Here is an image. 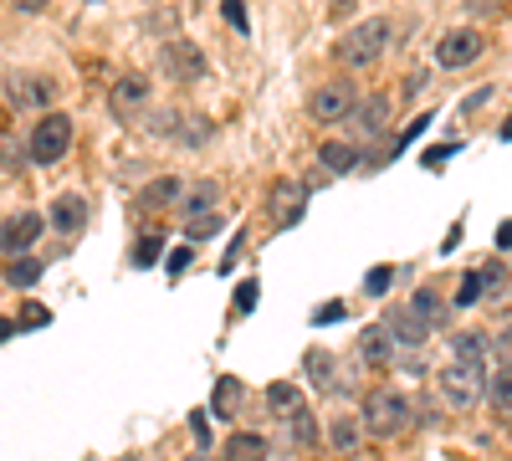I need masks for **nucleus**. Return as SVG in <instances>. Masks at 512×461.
<instances>
[{
  "instance_id": "obj_1",
  "label": "nucleus",
  "mask_w": 512,
  "mask_h": 461,
  "mask_svg": "<svg viewBox=\"0 0 512 461\" xmlns=\"http://www.w3.org/2000/svg\"><path fill=\"white\" fill-rule=\"evenodd\" d=\"M384 47H390V21L369 16V21L349 26V36L338 41V62H344V67H369V62L384 57Z\"/></svg>"
},
{
  "instance_id": "obj_2",
  "label": "nucleus",
  "mask_w": 512,
  "mask_h": 461,
  "mask_svg": "<svg viewBox=\"0 0 512 461\" xmlns=\"http://www.w3.org/2000/svg\"><path fill=\"white\" fill-rule=\"evenodd\" d=\"M364 426L369 436H405L410 431V400L400 390H369L364 395Z\"/></svg>"
},
{
  "instance_id": "obj_3",
  "label": "nucleus",
  "mask_w": 512,
  "mask_h": 461,
  "mask_svg": "<svg viewBox=\"0 0 512 461\" xmlns=\"http://www.w3.org/2000/svg\"><path fill=\"white\" fill-rule=\"evenodd\" d=\"M441 395H446V405H451V410H472V405L487 395L482 369H477V364H461V359H451V364L441 369Z\"/></svg>"
},
{
  "instance_id": "obj_4",
  "label": "nucleus",
  "mask_w": 512,
  "mask_h": 461,
  "mask_svg": "<svg viewBox=\"0 0 512 461\" xmlns=\"http://www.w3.org/2000/svg\"><path fill=\"white\" fill-rule=\"evenodd\" d=\"M67 144H72V118H67V113H47V118L31 129V144H26V149H31L36 164H57V159L67 154Z\"/></svg>"
},
{
  "instance_id": "obj_5",
  "label": "nucleus",
  "mask_w": 512,
  "mask_h": 461,
  "mask_svg": "<svg viewBox=\"0 0 512 461\" xmlns=\"http://www.w3.org/2000/svg\"><path fill=\"white\" fill-rule=\"evenodd\" d=\"M359 93H354V82H323V88L308 98V118L313 123H344L354 113Z\"/></svg>"
},
{
  "instance_id": "obj_6",
  "label": "nucleus",
  "mask_w": 512,
  "mask_h": 461,
  "mask_svg": "<svg viewBox=\"0 0 512 461\" xmlns=\"http://www.w3.org/2000/svg\"><path fill=\"white\" fill-rule=\"evenodd\" d=\"M477 57H482V31H472V26L446 31V36H441V47H436V67H446V72L472 67Z\"/></svg>"
},
{
  "instance_id": "obj_7",
  "label": "nucleus",
  "mask_w": 512,
  "mask_h": 461,
  "mask_svg": "<svg viewBox=\"0 0 512 461\" xmlns=\"http://www.w3.org/2000/svg\"><path fill=\"white\" fill-rule=\"evenodd\" d=\"M267 200H272V226H297L303 221V211H308V185H297V180H277L272 190H267Z\"/></svg>"
},
{
  "instance_id": "obj_8",
  "label": "nucleus",
  "mask_w": 512,
  "mask_h": 461,
  "mask_svg": "<svg viewBox=\"0 0 512 461\" xmlns=\"http://www.w3.org/2000/svg\"><path fill=\"white\" fill-rule=\"evenodd\" d=\"M159 67L175 77V82H200V77H205V57H200L195 41H164Z\"/></svg>"
},
{
  "instance_id": "obj_9",
  "label": "nucleus",
  "mask_w": 512,
  "mask_h": 461,
  "mask_svg": "<svg viewBox=\"0 0 512 461\" xmlns=\"http://www.w3.org/2000/svg\"><path fill=\"white\" fill-rule=\"evenodd\" d=\"M354 354H359L369 369H384V364L395 359V328H390V323H369V328H359Z\"/></svg>"
},
{
  "instance_id": "obj_10",
  "label": "nucleus",
  "mask_w": 512,
  "mask_h": 461,
  "mask_svg": "<svg viewBox=\"0 0 512 461\" xmlns=\"http://www.w3.org/2000/svg\"><path fill=\"white\" fill-rule=\"evenodd\" d=\"M36 236H41V216H36V211H21V216H6L0 246H6V257H26Z\"/></svg>"
},
{
  "instance_id": "obj_11",
  "label": "nucleus",
  "mask_w": 512,
  "mask_h": 461,
  "mask_svg": "<svg viewBox=\"0 0 512 461\" xmlns=\"http://www.w3.org/2000/svg\"><path fill=\"white\" fill-rule=\"evenodd\" d=\"M144 103H149V77H144V72H128V77L113 82V108H118V113H134V108H144Z\"/></svg>"
},
{
  "instance_id": "obj_12",
  "label": "nucleus",
  "mask_w": 512,
  "mask_h": 461,
  "mask_svg": "<svg viewBox=\"0 0 512 461\" xmlns=\"http://www.w3.org/2000/svg\"><path fill=\"white\" fill-rule=\"evenodd\" d=\"M52 226H57L62 236L82 231V226H88V200H77V195H57V205H52Z\"/></svg>"
},
{
  "instance_id": "obj_13",
  "label": "nucleus",
  "mask_w": 512,
  "mask_h": 461,
  "mask_svg": "<svg viewBox=\"0 0 512 461\" xmlns=\"http://www.w3.org/2000/svg\"><path fill=\"white\" fill-rule=\"evenodd\" d=\"M226 461H267V436H256V431L226 436Z\"/></svg>"
},
{
  "instance_id": "obj_14",
  "label": "nucleus",
  "mask_w": 512,
  "mask_h": 461,
  "mask_svg": "<svg viewBox=\"0 0 512 461\" xmlns=\"http://www.w3.org/2000/svg\"><path fill=\"white\" fill-rule=\"evenodd\" d=\"M410 313H415V318H420L425 328H431V333H436V328H446V303L436 298L431 287H420L415 298H410Z\"/></svg>"
},
{
  "instance_id": "obj_15",
  "label": "nucleus",
  "mask_w": 512,
  "mask_h": 461,
  "mask_svg": "<svg viewBox=\"0 0 512 461\" xmlns=\"http://www.w3.org/2000/svg\"><path fill=\"white\" fill-rule=\"evenodd\" d=\"M364 431H369V426L359 421V415H338V421L328 426V441H333L338 451H354V446L364 441Z\"/></svg>"
},
{
  "instance_id": "obj_16",
  "label": "nucleus",
  "mask_w": 512,
  "mask_h": 461,
  "mask_svg": "<svg viewBox=\"0 0 512 461\" xmlns=\"http://www.w3.org/2000/svg\"><path fill=\"white\" fill-rule=\"evenodd\" d=\"M267 410H277V415H297V410H303V390L287 385V380L267 385Z\"/></svg>"
},
{
  "instance_id": "obj_17",
  "label": "nucleus",
  "mask_w": 512,
  "mask_h": 461,
  "mask_svg": "<svg viewBox=\"0 0 512 461\" xmlns=\"http://www.w3.org/2000/svg\"><path fill=\"white\" fill-rule=\"evenodd\" d=\"M318 159H323V170H328V175H349L354 164H359V149H349V144H323Z\"/></svg>"
},
{
  "instance_id": "obj_18",
  "label": "nucleus",
  "mask_w": 512,
  "mask_h": 461,
  "mask_svg": "<svg viewBox=\"0 0 512 461\" xmlns=\"http://www.w3.org/2000/svg\"><path fill=\"white\" fill-rule=\"evenodd\" d=\"M216 200H221V190L210 185V180H200L190 195H185V216L195 221V216H216Z\"/></svg>"
},
{
  "instance_id": "obj_19",
  "label": "nucleus",
  "mask_w": 512,
  "mask_h": 461,
  "mask_svg": "<svg viewBox=\"0 0 512 461\" xmlns=\"http://www.w3.org/2000/svg\"><path fill=\"white\" fill-rule=\"evenodd\" d=\"M451 354H456L461 364H477V369H482V359H487V339H482V333H456V339H451Z\"/></svg>"
},
{
  "instance_id": "obj_20",
  "label": "nucleus",
  "mask_w": 512,
  "mask_h": 461,
  "mask_svg": "<svg viewBox=\"0 0 512 461\" xmlns=\"http://www.w3.org/2000/svg\"><path fill=\"white\" fill-rule=\"evenodd\" d=\"M180 180L175 175H164V180H154V185H144V205H149V211H159V205H175L180 200Z\"/></svg>"
},
{
  "instance_id": "obj_21",
  "label": "nucleus",
  "mask_w": 512,
  "mask_h": 461,
  "mask_svg": "<svg viewBox=\"0 0 512 461\" xmlns=\"http://www.w3.org/2000/svg\"><path fill=\"white\" fill-rule=\"evenodd\" d=\"M390 328H395V339H405V344H425V339H431V328H425L410 308H405V313H395V318H390Z\"/></svg>"
},
{
  "instance_id": "obj_22",
  "label": "nucleus",
  "mask_w": 512,
  "mask_h": 461,
  "mask_svg": "<svg viewBox=\"0 0 512 461\" xmlns=\"http://www.w3.org/2000/svg\"><path fill=\"white\" fill-rule=\"evenodd\" d=\"M6 282H11V287H36V282H41V262H36V257H11Z\"/></svg>"
},
{
  "instance_id": "obj_23",
  "label": "nucleus",
  "mask_w": 512,
  "mask_h": 461,
  "mask_svg": "<svg viewBox=\"0 0 512 461\" xmlns=\"http://www.w3.org/2000/svg\"><path fill=\"white\" fill-rule=\"evenodd\" d=\"M287 421H292V441L297 446H318L323 436H318V421H313V410L303 405V410H297V415H287Z\"/></svg>"
},
{
  "instance_id": "obj_24",
  "label": "nucleus",
  "mask_w": 512,
  "mask_h": 461,
  "mask_svg": "<svg viewBox=\"0 0 512 461\" xmlns=\"http://www.w3.org/2000/svg\"><path fill=\"white\" fill-rule=\"evenodd\" d=\"M487 395H492L497 410H512V364H502L492 380H487Z\"/></svg>"
},
{
  "instance_id": "obj_25",
  "label": "nucleus",
  "mask_w": 512,
  "mask_h": 461,
  "mask_svg": "<svg viewBox=\"0 0 512 461\" xmlns=\"http://www.w3.org/2000/svg\"><path fill=\"white\" fill-rule=\"evenodd\" d=\"M216 415H231V410H241V380H216Z\"/></svg>"
},
{
  "instance_id": "obj_26",
  "label": "nucleus",
  "mask_w": 512,
  "mask_h": 461,
  "mask_svg": "<svg viewBox=\"0 0 512 461\" xmlns=\"http://www.w3.org/2000/svg\"><path fill=\"white\" fill-rule=\"evenodd\" d=\"M308 369H313V380H318L323 390H333V359H328V349H313V354H308Z\"/></svg>"
},
{
  "instance_id": "obj_27",
  "label": "nucleus",
  "mask_w": 512,
  "mask_h": 461,
  "mask_svg": "<svg viewBox=\"0 0 512 461\" xmlns=\"http://www.w3.org/2000/svg\"><path fill=\"white\" fill-rule=\"evenodd\" d=\"M390 287H395V267H374V272L364 277V292H369V298H384Z\"/></svg>"
},
{
  "instance_id": "obj_28",
  "label": "nucleus",
  "mask_w": 512,
  "mask_h": 461,
  "mask_svg": "<svg viewBox=\"0 0 512 461\" xmlns=\"http://www.w3.org/2000/svg\"><path fill=\"white\" fill-rule=\"evenodd\" d=\"M482 292H487V277H482V272H472V277L461 282V292H456V308H472V303L482 298Z\"/></svg>"
},
{
  "instance_id": "obj_29",
  "label": "nucleus",
  "mask_w": 512,
  "mask_h": 461,
  "mask_svg": "<svg viewBox=\"0 0 512 461\" xmlns=\"http://www.w3.org/2000/svg\"><path fill=\"white\" fill-rule=\"evenodd\" d=\"M159 251H164V241L149 231V236H139V246H134V262H139V267H149V262H159Z\"/></svg>"
},
{
  "instance_id": "obj_30",
  "label": "nucleus",
  "mask_w": 512,
  "mask_h": 461,
  "mask_svg": "<svg viewBox=\"0 0 512 461\" xmlns=\"http://www.w3.org/2000/svg\"><path fill=\"white\" fill-rule=\"evenodd\" d=\"M256 292H262V287H256V277H246V282L236 287V313H251V308H256Z\"/></svg>"
},
{
  "instance_id": "obj_31",
  "label": "nucleus",
  "mask_w": 512,
  "mask_h": 461,
  "mask_svg": "<svg viewBox=\"0 0 512 461\" xmlns=\"http://www.w3.org/2000/svg\"><path fill=\"white\" fill-rule=\"evenodd\" d=\"M185 231H190V241H205V236H216V231H221V221H216V216H195Z\"/></svg>"
},
{
  "instance_id": "obj_32",
  "label": "nucleus",
  "mask_w": 512,
  "mask_h": 461,
  "mask_svg": "<svg viewBox=\"0 0 512 461\" xmlns=\"http://www.w3.org/2000/svg\"><path fill=\"white\" fill-rule=\"evenodd\" d=\"M221 6H226V16H231V26L246 36L251 31V21H246V6H241V0H221Z\"/></svg>"
},
{
  "instance_id": "obj_33",
  "label": "nucleus",
  "mask_w": 512,
  "mask_h": 461,
  "mask_svg": "<svg viewBox=\"0 0 512 461\" xmlns=\"http://www.w3.org/2000/svg\"><path fill=\"white\" fill-rule=\"evenodd\" d=\"M185 272H190V246L169 251V277H185Z\"/></svg>"
},
{
  "instance_id": "obj_34",
  "label": "nucleus",
  "mask_w": 512,
  "mask_h": 461,
  "mask_svg": "<svg viewBox=\"0 0 512 461\" xmlns=\"http://www.w3.org/2000/svg\"><path fill=\"white\" fill-rule=\"evenodd\" d=\"M41 323H47V308H41V303H26V308H21V328H41Z\"/></svg>"
},
{
  "instance_id": "obj_35",
  "label": "nucleus",
  "mask_w": 512,
  "mask_h": 461,
  "mask_svg": "<svg viewBox=\"0 0 512 461\" xmlns=\"http://www.w3.org/2000/svg\"><path fill=\"white\" fill-rule=\"evenodd\" d=\"M313 318H318V323H338V318H344V303H323Z\"/></svg>"
},
{
  "instance_id": "obj_36",
  "label": "nucleus",
  "mask_w": 512,
  "mask_h": 461,
  "mask_svg": "<svg viewBox=\"0 0 512 461\" xmlns=\"http://www.w3.org/2000/svg\"><path fill=\"white\" fill-rule=\"evenodd\" d=\"M379 118H384V98H374V103H369V113H364V123H369V129H379Z\"/></svg>"
},
{
  "instance_id": "obj_37",
  "label": "nucleus",
  "mask_w": 512,
  "mask_h": 461,
  "mask_svg": "<svg viewBox=\"0 0 512 461\" xmlns=\"http://www.w3.org/2000/svg\"><path fill=\"white\" fill-rule=\"evenodd\" d=\"M16 11H26V16H36V11H47V0H11Z\"/></svg>"
},
{
  "instance_id": "obj_38",
  "label": "nucleus",
  "mask_w": 512,
  "mask_h": 461,
  "mask_svg": "<svg viewBox=\"0 0 512 461\" xmlns=\"http://www.w3.org/2000/svg\"><path fill=\"white\" fill-rule=\"evenodd\" d=\"M497 349H502V354H507V364H512V328H502V333H497Z\"/></svg>"
},
{
  "instance_id": "obj_39",
  "label": "nucleus",
  "mask_w": 512,
  "mask_h": 461,
  "mask_svg": "<svg viewBox=\"0 0 512 461\" xmlns=\"http://www.w3.org/2000/svg\"><path fill=\"white\" fill-rule=\"evenodd\" d=\"M497 246H502V251H512V221H502V231H497Z\"/></svg>"
},
{
  "instance_id": "obj_40",
  "label": "nucleus",
  "mask_w": 512,
  "mask_h": 461,
  "mask_svg": "<svg viewBox=\"0 0 512 461\" xmlns=\"http://www.w3.org/2000/svg\"><path fill=\"white\" fill-rule=\"evenodd\" d=\"M497 134H502V139H507V144H512V118H507V123H502V129H497Z\"/></svg>"
}]
</instances>
